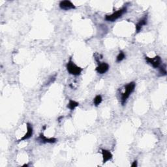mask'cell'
I'll use <instances>...</instances> for the list:
<instances>
[{
  "label": "cell",
  "mask_w": 167,
  "mask_h": 167,
  "mask_svg": "<svg viewBox=\"0 0 167 167\" xmlns=\"http://www.w3.org/2000/svg\"><path fill=\"white\" fill-rule=\"evenodd\" d=\"M136 84L134 82H131L125 86V91L122 93V97H121V101L122 105H124L126 103L127 99L129 97L135 89Z\"/></svg>",
  "instance_id": "obj_1"
},
{
  "label": "cell",
  "mask_w": 167,
  "mask_h": 167,
  "mask_svg": "<svg viewBox=\"0 0 167 167\" xmlns=\"http://www.w3.org/2000/svg\"><path fill=\"white\" fill-rule=\"evenodd\" d=\"M66 68L68 72L73 76H79L83 71V69L77 66L71 60L69 61L66 65Z\"/></svg>",
  "instance_id": "obj_2"
},
{
  "label": "cell",
  "mask_w": 167,
  "mask_h": 167,
  "mask_svg": "<svg viewBox=\"0 0 167 167\" xmlns=\"http://www.w3.org/2000/svg\"><path fill=\"white\" fill-rule=\"evenodd\" d=\"M127 7H123L118 10L117 11L113 13L112 14L106 15L104 18L108 22H115L116 20H118L120 17H122V15L127 12Z\"/></svg>",
  "instance_id": "obj_3"
},
{
  "label": "cell",
  "mask_w": 167,
  "mask_h": 167,
  "mask_svg": "<svg viewBox=\"0 0 167 167\" xmlns=\"http://www.w3.org/2000/svg\"><path fill=\"white\" fill-rule=\"evenodd\" d=\"M145 60L148 64L151 65L153 67L155 68V69L160 67L162 62L161 57L159 56H156L155 57H153V58H151V57H150L148 56H146Z\"/></svg>",
  "instance_id": "obj_4"
},
{
  "label": "cell",
  "mask_w": 167,
  "mask_h": 167,
  "mask_svg": "<svg viewBox=\"0 0 167 167\" xmlns=\"http://www.w3.org/2000/svg\"><path fill=\"white\" fill-rule=\"evenodd\" d=\"M60 8L64 10H69L71 9H75V5L73 4L69 0H64V1L60 2L59 4Z\"/></svg>",
  "instance_id": "obj_5"
},
{
  "label": "cell",
  "mask_w": 167,
  "mask_h": 167,
  "mask_svg": "<svg viewBox=\"0 0 167 167\" xmlns=\"http://www.w3.org/2000/svg\"><path fill=\"white\" fill-rule=\"evenodd\" d=\"M109 69V65L105 62H98V66L96 67L95 71L99 74H104Z\"/></svg>",
  "instance_id": "obj_6"
},
{
  "label": "cell",
  "mask_w": 167,
  "mask_h": 167,
  "mask_svg": "<svg viewBox=\"0 0 167 167\" xmlns=\"http://www.w3.org/2000/svg\"><path fill=\"white\" fill-rule=\"evenodd\" d=\"M26 126H27V133H26L24 134V136H23L22 138H21L20 139H19L18 140V142H21V141H24V140H28V139L30 138L33 136V129L32 125H31L29 123H26Z\"/></svg>",
  "instance_id": "obj_7"
},
{
  "label": "cell",
  "mask_w": 167,
  "mask_h": 167,
  "mask_svg": "<svg viewBox=\"0 0 167 167\" xmlns=\"http://www.w3.org/2000/svg\"><path fill=\"white\" fill-rule=\"evenodd\" d=\"M37 140L39 142L43 143V144H46V143L52 144V143H55L57 141V139L54 137L47 138L46 137H45L43 133H41L39 137Z\"/></svg>",
  "instance_id": "obj_8"
},
{
  "label": "cell",
  "mask_w": 167,
  "mask_h": 167,
  "mask_svg": "<svg viewBox=\"0 0 167 167\" xmlns=\"http://www.w3.org/2000/svg\"><path fill=\"white\" fill-rule=\"evenodd\" d=\"M148 22V17L147 16H145L144 18H142L141 20H140L138 21V22L136 24V31H137V33H139L140 30L142 29V27L144 25L147 24Z\"/></svg>",
  "instance_id": "obj_9"
},
{
  "label": "cell",
  "mask_w": 167,
  "mask_h": 167,
  "mask_svg": "<svg viewBox=\"0 0 167 167\" xmlns=\"http://www.w3.org/2000/svg\"><path fill=\"white\" fill-rule=\"evenodd\" d=\"M101 153L103 155V163H106L107 161L111 160L112 158V154L109 150H102Z\"/></svg>",
  "instance_id": "obj_10"
},
{
  "label": "cell",
  "mask_w": 167,
  "mask_h": 167,
  "mask_svg": "<svg viewBox=\"0 0 167 167\" xmlns=\"http://www.w3.org/2000/svg\"><path fill=\"white\" fill-rule=\"evenodd\" d=\"M79 106V103H78L74 100H72V99H70L69 103L67 104V108H69L71 111H74V110Z\"/></svg>",
  "instance_id": "obj_11"
},
{
  "label": "cell",
  "mask_w": 167,
  "mask_h": 167,
  "mask_svg": "<svg viewBox=\"0 0 167 167\" xmlns=\"http://www.w3.org/2000/svg\"><path fill=\"white\" fill-rule=\"evenodd\" d=\"M103 98L102 96L100 95H97L95 96V97L93 99V104L95 107H98L99 104L102 103Z\"/></svg>",
  "instance_id": "obj_12"
},
{
  "label": "cell",
  "mask_w": 167,
  "mask_h": 167,
  "mask_svg": "<svg viewBox=\"0 0 167 167\" xmlns=\"http://www.w3.org/2000/svg\"><path fill=\"white\" fill-rule=\"evenodd\" d=\"M125 56H125L124 52L123 51H120L119 54L118 55V56L116 57V61L118 63L121 62L122 61H123L125 58Z\"/></svg>",
  "instance_id": "obj_13"
},
{
  "label": "cell",
  "mask_w": 167,
  "mask_h": 167,
  "mask_svg": "<svg viewBox=\"0 0 167 167\" xmlns=\"http://www.w3.org/2000/svg\"><path fill=\"white\" fill-rule=\"evenodd\" d=\"M159 72L162 76H165L166 75V65H162L159 67Z\"/></svg>",
  "instance_id": "obj_14"
},
{
  "label": "cell",
  "mask_w": 167,
  "mask_h": 167,
  "mask_svg": "<svg viewBox=\"0 0 167 167\" xmlns=\"http://www.w3.org/2000/svg\"><path fill=\"white\" fill-rule=\"evenodd\" d=\"M131 166H133V167L137 166V161H134L133 162V163L131 165Z\"/></svg>",
  "instance_id": "obj_15"
},
{
  "label": "cell",
  "mask_w": 167,
  "mask_h": 167,
  "mask_svg": "<svg viewBox=\"0 0 167 167\" xmlns=\"http://www.w3.org/2000/svg\"><path fill=\"white\" fill-rule=\"evenodd\" d=\"M28 166V165H24L23 166Z\"/></svg>",
  "instance_id": "obj_16"
}]
</instances>
